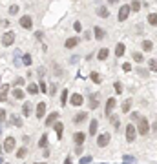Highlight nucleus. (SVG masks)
Here are the masks:
<instances>
[{
  "mask_svg": "<svg viewBox=\"0 0 157 164\" xmlns=\"http://www.w3.org/2000/svg\"><path fill=\"white\" fill-rule=\"evenodd\" d=\"M90 78H91V80L95 82V84H101V82H102V77H101V75H99V73H97V71H91Z\"/></svg>",
  "mask_w": 157,
  "mask_h": 164,
  "instance_id": "nucleus-31",
  "label": "nucleus"
},
{
  "mask_svg": "<svg viewBox=\"0 0 157 164\" xmlns=\"http://www.w3.org/2000/svg\"><path fill=\"white\" fill-rule=\"evenodd\" d=\"M115 106H117V100H115L113 97H110V98L106 100V104H104V113H106L108 117L111 115V111H113V108H115Z\"/></svg>",
  "mask_w": 157,
  "mask_h": 164,
  "instance_id": "nucleus-8",
  "label": "nucleus"
},
{
  "mask_svg": "<svg viewBox=\"0 0 157 164\" xmlns=\"http://www.w3.org/2000/svg\"><path fill=\"white\" fill-rule=\"evenodd\" d=\"M73 29H75V31H78V33L82 31V24H81V20H75V22H73Z\"/></svg>",
  "mask_w": 157,
  "mask_h": 164,
  "instance_id": "nucleus-41",
  "label": "nucleus"
},
{
  "mask_svg": "<svg viewBox=\"0 0 157 164\" xmlns=\"http://www.w3.org/2000/svg\"><path fill=\"white\" fill-rule=\"evenodd\" d=\"M93 35H95L97 40H102V38L106 37V31H104L101 26H95V27H93Z\"/></svg>",
  "mask_w": 157,
  "mask_h": 164,
  "instance_id": "nucleus-14",
  "label": "nucleus"
},
{
  "mask_svg": "<svg viewBox=\"0 0 157 164\" xmlns=\"http://www.w3.org/2000/svg\"><path fill=\"white\" fill-rule=\"evenodd\" d=\"M6 115H7V113H6V109H0V124L6 120Z\"/></svg>",
  "mask_w": 157,
  "mask_h": 164,
  "instance_id": "nucleus-47",
  "label": "nucleus"
},
{
  "mask_svg": "<svg viewBox=\"0 0 157 164\" xmlns=\"http://www.w3.org/2000/svg\"><path fill=\"white\" fill-rule=\"evenodd\" d=\"M44 115H46V102H38L37 108H35V117L44 118Z\"/></svg>",
  "mask_w": 157,
  "mask_h": 164,
  "instance_id": "nucleus-10",
  "label": "nucleus"
},
{
  "mask_svg": "<svg viewBox=\"0 0 157 164\" xmlns=\"http://www.w3.org/2000/svg\"><path fill=\"white\" fill-rule=\"evenodd\" d=\"M57 118H58V113H57V111L50 113V115L46 117V126H48V128H50V126H53V124L57 122Z\"/></svg>",
  "mask_w": 157,
  "mask_h": 164,
  "instance_id": "nucleus-16",
  "label": "nucleus"
},
{
  "mask_svg": "<svg viewBox=\"0 0 157 164\" xmlns=\"http://www.w3.org/2000/svg\"><path fill=\"white\" fill-rule=\"evenodd\" d=\"M7 93H9V84H2L0 86V102H4L7 98Z\"/></svg>",
  "mask_w": 157,
  "mask_h": 164,
  "instance_id": "nucleus-17",
  "label": "nucleus"
},
{
  "mask_svg": "<svg viewBox=\"0 0 157 164\" xmlns=\"http://www.w3.org/2000/svg\"><path fill=\"white\" fill-rule=\"evenodd\" d=\"M11 122H13V124H15L17 128H22V118H18V117L11 115Z\"/></svg>",
  "mask_w": 157,
  "mask_h": 164,
  "instance_id": "nucleus-38",
  "label": "nucleus"
},
{
  "mask_svg": "<svg viewBox=\"0 0 157 164\" xmlns=\"http://www.w3.org/2000/svg\"><path fill=\"white\" fill-rule=\"evenodd\" d=\"M132 58H134V62H137V64H141V62L144 60L143 53H139V51H134V53H132Z\"/></svg>",
  "mask_w": 157,
  "mask_h": 164,
  "instance_id": "nucleus-30",
  "label": "nucleus"
},
{
  "mask_svg": "<svg viewBox=\"0 0 157 164\" xmlns=\"http://www.w3.org/2000/svg\"><path fill=\"white\" fill-rule=\"evenodd\" d=\"M15 33L13 31H6L2 35V46H6V48H9V46H13V42H15Z\"/></svg>",
  "mask_w": 157,
  "mask_h": 164,
  "instance_id": "nucleus-6",
  "label": "nucleus"
},
{
  "mask_svg": "<svg viewBox=\"0 0 157 164\" xmlns=\"http://www.w3.org/2000/svg\"><path fill=\"white\" fill-rule=\"evenodd\" d=\"M130 9H132V13H139L141 2H139V0H132V2H130Z\"/></svg>",
  "mask_w": 157,
  "mask_h": 164,
  "instance_id": "nucleus-28",
  "label": "nucleus"
},
{
  "mask_svg": "<svg viewBox=\"0 0 157 164\" xmlns=\"http://www.w3.org/2000/svg\"><path fill=\"white\" fill-rule=\"evenodd\" d=\"M146 20H148V24L152 27H157V13H148Z\"/></svg>",
  "mask_w": 157,
  "mask_h": 164,
  "instance_id": "nucleus-24",
  "label": "nucleus"
},
{
  "mask_svg": "<svg viewBox=\"0 0 157 164\" xmlns=\"http://www.w3.org/2000/svg\"><path fill=\"white\" fill-rule=\"evenodd\" d=\"M86 118H88V113H86V111H81V113H77V115L73 117V122H75V124H81V122H84Z\"/></svg>",
  "mask_w": 157,
  "mask_h": 164,
  "instance_id": "nucleus-21",
  "label": "nucleus"
},
{
  "mask_svg": "<svg viewBox=\"0 0 157 164\" xmlns=\"http://www.w3.org/2000/svg\"><path fill=\"white\" fill-rule=\"evenodd\" d=\"M22 64H24V66H31V64H33V58H31V55H29V53L22 55Z\"/></svg>",
  "mask_w": 157,
  "mask_h": 164,
  "instance_id": "nucleus-29",
  "label": "nucleus"
},
{
  "mask_svg": "<svg viewBox=\"0 0 157 164\" xmlns=\"http://www.w3.org/2000/svg\"><path fill=\"white\" fill-rule=\"evenodd\" d=\"M130 108H132V98H128V100L122 102V113H128Z\"/></svg>",
  "mask_w": 157,
  "mask_h": 164,
  "instance_id": "nucleus-33",
  "label": "nucleus"
},
{
  "mask_svg": "<svg viewBox=\"0 0 157 164\" xmlns=\"http://www.w3.org/2000/svg\"><path fill=\"white\" fill-rule=\"evenodd\" d=\"M148 68H150V71H157V60L155 58H150L148 60Z\"/></svg>",
  "mask_w": 157,
  "mask_h": 164,
  "instance_id": "nucleus-36",
  "label": "nucleus"
},
{
  "mask_svg": "<svg viewBox=\"0 0 157 164\" xmlns=\"http://www.w3.org/2000/svg\"><path fill=\"white\" fill-rule=\"evenodd\" d=\"M108 4H111V6H115V4H119V0H108Z\"/></svg>",
  "mask_w": 157,
  "mask_h": 164,
  "instance_id": "nucleus-52",
  "label": "nucleus"
},
{
  "mask_svg": "<svg viewBox=\"0 0 157 164\" xmlns=\"http://www.w3.org/2000/svg\"><path fill=\"white\" fill-rule=\"evenodd\" d=\"M108 57H110V49H108V48H101L99 53H97V58H99V60H106Z\"/></svg>",
  "mask_w": 157,
  "mask_h": 164,
  "instance_id": "nucleus-19",
  "label": "nucleus"
},
{
  "mask_svg": "<svg viewBox=\"0 0 157 164\" xmlns=\"http://www.w3.org/2000/svg\"><path fill=\"white\" fill-rule=\"evenodd\" d=\"M68 100H70V93H68V89H62V93H60V106H66Z\"/></svg>",
  "mask_w": 157,
  "mask_h": 164,
  "instance_id": "nucleus-26",
  "label": "nucleus"
},
{
  "mask_svg": "<svg viewBox=\"0 0 157 164\" xmlns=\"http://www.w3.org/2000/svg\"><path fill=\"white\" fill-rule=\"evenodd\" d=\"M44 73H46V69H44V68H38V77H44Z\"/></svg>",
  "mask_w": 157,
  "mask_h": 164,
  "instance_id": "nucleus-50",
  "label": "nucleus"
},
{
  "mask_svg": "<svg viewBox=\"0 0 157 164\" xmlns=\"http://www.w3.org/2000/svg\"><path fill=\"white\" fill-rule=\"evenodd\" d=\"M130 118H132V122H139V118H141V115H139V113H132V115H130Z\"/></svg>",
  "mask_w": 157,
  "mask_h": 164,
  "instance_id": "nucleus-44",
  "label": "nucleus"
},
{
  "mask_svg": "<svg viewBox=\"0 0 157 164\" xmlns=\"http://www.w3.org/2000/svg\"><path fill=\"white\" fill-rule=\"evenodd\" d=\"M148 131H150V122H148V118H146V117H141L139 122H137V133H139V135H148Z\"/></svg>",
  "mask_w": 157,
  "mask_h": 164,
  "instance_id": "nucleus-1",
  "label": "nucleus"
},
{
  "mask_svg": "<svg viewBox=\"0 0 157 164\" xmlns=\"http://www.w3.org/2000/svg\"><path fill=\"white\" fill-rule=\"evenodd\" d=\"M26 155H28V150H26V148H18V150H17V159H24Z\"/></svg>",
  "mask_w": 157,
  "mask_h": 164,
  "instance_id": "nucleus-35",
  "label": "nucleus"
},
{
  "mask_svg": "<svg viewBox=\"0 0 157 164\" xmlns=\"http://www.w3.org/2000/svg\"><path fill=\"white\" fill-rule=\"evenodd\" d=\"M37 164H46V162H37Z\"/></svg>",
  "mask_w": 157,
  "mask_h": 164,
  "instance_id": "nucleus-53",
  "label": "nucleus"
},
{
  "mask_svg": "<svg viewBox=\"0 0 157 164\" xmlns=\"http://www.w3.org/2000/svg\"><path fill=\"white\" fill-rule=\"evenodd\" d=\"M97 17L108 18V17H110V11H108V7H106V6H99V7H97Z\"/></svg>",
  "mask_w": 157,
  "mask_h": 164,
  "instance_id": "nucleus-18",
  "label": "nucleus"
},
{
  "mask_svg": "<svg viewBox=\"0 0 157 164\" xmlns=\"http://www.w3.org/2000/svg\"><path fill=\"white\" fill-rule=\"evenodd\" d=\"M53 130H55V133H57L58 139H62V130H64V124H62V122H55V124H53Z\"/></svg>",
  "mask_w": 157,
  "mask_h": 164,
  "instance_id": "nucleus-25",
  "label": "nucleus"
},
{
  "mask_svg": "<svg viewBox=\"0 0 157 164\" xmlns=\"http://www.w3.org/2000/svg\"><path fill=\"white\" fill-rule=\"evenodd\" d=\"M126 51V46L122 42H117V46H115V57H122Z\"/></svg>",
  "mask_w": 157,
  "mask_h": 164,
  "instance_id": "nucleus-23",
  "label": "nucleus"
},
{
  "mask_svg": "<svg viewBox=\"0 0 157 164\" xmlns=\"http://www.w3.org/2000/svg\"><path fill=\"white\" fill-rule=\"evenodd\" d=\"M110 120H111V124H113L115 128H119V126H121V124H119V118H117V115H113V113L110 115Z\"/></svg>",
  "mask_w": 157,
  "mask_h": 164,
  "instance_id": "nucleus-40",
  "label": "nucleus"
},
{
  "mask_svg": "<svg viewBox=\"0 0 157 164\" xmlns=\"http://www.w3.org/2000/svg\"><path fill=\"white\" fill-rule=\"evenodd\" d=\"M122 69H124V71H132V64L130 62H124V64H122Z\"/></svg>",
  "mask_w": 157,
  "mask_h": 164,
  "instance_id": "nucleus-48",
  "label": "nucleus"
},
{
  "mask_svg": "<svg viewBox=\"0 0 157 164\" xmlns=\"http://www.w3.org/2000/svg\"><path fill=\"white\" fill-rule=\"evenodd\" d=\"M90 108H91V109H97V108H99V95H91V97H90Z\"/></svg>",
  "mask_w": 157,
  "mask_h": 164,
  "instance_id": "nucleus-27",
  "label": "nucleus"
},
{
  "mask_svg": "<svg viewBox=\"0 0 157 164\" xmlns=\"http://www.w3.org/2000/svg\"><path fill=\"white\" fill-rule=\"evenodd\" d=\"M82 102H84V97H82L81 93H73V95L70 97V104H71V106H75V108L82 106Z\"/></svg>",
  "mask_w": 157,
  "mask_h": 164,
  "instance_id": "nucleus-9",
  "label": "nucleus"
},
{
  "mask_svg": "<svg viewBox=\"0 0 157 164\" xmlns=\"http://www.w3.org/2000/svg\"><path fill=\"white\" fill-rule=\"evenodd\" d=\"M18 11H20V6H17V4L9 6V15H18Z\"/></svg>",
  "mask_w": 157,
  "mask_h": 164,
  "instance_id": "nucleus-37",
  "label": "nucleus"
},
{
  "mask_svg": "<svg viewBox=\"0 0 157 164\" xmlns=\"http://www.w3.org/2000/svg\"><path fill=\"white\" fill-rule=\"evenodd\" d=\"M18 26L22 29H33V17L31 15H22L20 20H18Z\"/></svg>",
  "mask_w": 157,
  "mask_h": 164,
  "instance_id": "nucleus-3",
  "label": "nucleus"
},
{
  "mask_svg": "<svg viewBox=\"0 0 157 164\" xmlns=\"http://www.w3.org/2000/svg\"><path fill=\"white\" fill-rule=\"evenodd\" d=\"M135 137H137V128H135L134 122H130L128 126H126V141H128V142H134Z\"/></svg>",
  "mask_w": 157,
  "mask_h": 164,
  "instance_id": "nucleus-4",
  "label": "nucleus"
},
{
  "mask_svg": "<svg viewBox=\"0 0 157 164\" xmlns=\"http://www.w3.org/2000/svg\"><path fill=\"white\" fill-rule=\"evenodd\" d=\"M78 42H81V38H78V37H70V38L64 42V48H66V49H73V48L78 46Z\"/></svg>",
  "mask_w": 157,
  "mask_h": 164,
  "instance_id": "nucleus-11",
  "label": "nucleus"
},
{
  "mask_svg": "<svg viewBox=\"0 0 157 164\" xmlns=\"http://www.w3.org/2000/svg\"><path fill=\"white\" fill-rule=\"evenodd\" d=\"M48 93H50V95H55L57 93V84H51V88L48 89Z\"/></svg>",
  "mask_w": 157,
  "mask_h": 164,
  "instance_id": "nucleus-46",
  "label": "nucleus"
},
{
  "mask_svg": "<svg viewBox=\"0 0 157 164\" xmlns=\"http://www.w3.org/2000/svg\"><path fill=\"white\" fill-rule=\"evenodd\" d=\"M31 109H33L31 102H29V100H26V102L22 104V115H24V117H31Z\"/></svg>",
  "mask_w": 157,
  "mask_h": 164,
  "instance_id": "nucleus-15",
  "label": "nucleus"
},
{
  "mask_svg": "<svg viewBox=\"0 0 157 164\" xmlns=\"http://www.w3.org/2000/svg\"><path fill=\"white\" fill-rule=\"evenodd\" d=\"M73 141H75V144H77V146H82V144H84V141H86V133H82V131H77L75 135H73Z\"/></svg>",
  "mask_w": 157,
  "mask_h": 164,
  "instance_id": "nucleus-12",
  "label": "nucleus"
},
{
  "mask_svg": "<svg viewBox=\"0 0 157 164\" xmlns=\"http://www.w3.org/2000/svg\"><path fill=\"white\" fill-rule=\"evenodd\" d=\"M97 130H99V120H97V118H93V120L90 122V130H88V133L93 137V135L97 133Z\"/></svg>",
  "mask_w": 157,
  "mask_h": 164,
  "instance_id": "nucleus-20",
  "label": "nucleus"
},
{
  "mask_svg": "<svg viewBox=\"0 0 157 164\" xmlns=\"http://www.w3.org/2000/svg\"><path fill=\"white\" fill-rule=\"evenodd\" d=\"M143 49L144 51H152V49H154V42L152 40H143Z\"/></svg>",
  "mask_w": 157,
  "mask_h": 164,
  "instance_id": "nucleus-32",
  "label": "nucleus"
},
{
  "mask_svg": "<svg viewBox=\"0 0 157 164\" xmlns=\"http://www.w3.org/2000/svg\"><path fill=\"white\" fill-rule=\"evenodd\" d=\"M78 162H81V164H88V162H91V157H90V155H86V157H82Z\"/></svg>",
  "mask_w": 157,
  "mask_h": 164,
  "instance_id": "nucleus-45",
  "label": "nucleus"
},
{
  "mask_svg": "<svg viewBox=\"0 0 157 164\" xmlns=\"http://www.w3.org/2000/svg\"><path fill=\"white\" fill-rule=\"evenodd\" d=\"M0 24H2L4 27H9V20H2V22H0Z\"/></svg>",
  "mask_w": 157,
  "mask_h": 164,
  "instance_id": "nucleus-51",
  "label": "nucleus"
},
{
  "mask_svg": "<svg viewBox=\"0 0 157 164\" xmlns=\"http://www.w3.org/2000/svg\"><path fill=\"white\" fill-rule=\"evenodd\" d=\"M26 91L29 93V95H37L40 89H38V84H37V82H31V84H28V89H26Z\"/></svg>",
  "mask_w": 157,
  "mask_h": 164,
  "instance_id": "nucleus-22",
  "label": "nucleus"
},
{
  "mask_svg": "<svg viewBox=\"0 0 157 164\" xmlns=\"http://www.w3.org/2000/svg\"><path fill=\"white\" fill-rule=\"evenodd\" d=\"M130 13H132L130 4H122V6L119 7V15H117V20H119V22H126V20H128V17H130Z\"/></svg>",
  "mask_w": 157,
  "mask_h": 164,
  "instance_id": "nucleus-2",
  "label": "nucleus"
},
{
  "mask_svg": "<svg viewBox=\"0 0 157 164\" xmlns=\"http://www.w3.org/2000/svg\"><path fill=\"white\" fill-rule=\"evenodd\" d=\"M137 71H139V75H141V77H144V78L148 77V73H146V69H143V68H139Z\"/></svg>",
  "mask_w": 157,
  "mask_h": 164,
  "instance_id": "nucleus-49",
  "label": "nucleus"
},
{
  "mask_svg": "<svg viewBox=\"0 0 157 164\" xmlns=\"http://www.w3.org/2000/svg\"><path fill=\"white\" fill-rule=\"evenodd\" d=\"M110 141H111V135L108 131L106 133H101V135L97 137V146H99V148H106L108 144H110Z\"/></svg>",
  "mask_w": 157,
  "mask_h": 164,
  "instance_id": "nucleus-5",
  "label": "nucleus"
},
{
  "mask_svg": "<svg viewBox=\"0 0 157 164\" xmlns=\"http://www.w3.org/2000/svg\"><path fill=\"white\" fill-rule=\"evenodd\" d=\"M0 80H2V78H0ZM0 86H2V84H0Z\"/></svg>",
  "mask_w": 157,
  "mask_h": 164,
  "instance_id": "nucleus-54",
  "label": "nucleus"
},
{
  "mask_svg": "<svg viewBox=\"0 0 157 164\" xmlns=\"http://www.w3.org/2000/svg\"><path fill=\"white\" fill-rule=\"evenodd\" d=\"M113 86H115V93H117V95H121L122 89H124V88H122V84H121V82H115Z\"/></svg>",
  "mask_w": 157,
  "mask_h": 164,
  "instance_id": "nucleus-42",
  "label": "nucleus"
},
{
  "mask_svg": "<svg viewBox=\"0 0 157 164\" xmlns=\"http://www.w3.org/2000/svg\"><path fill=\"white\" fill-rule=\"evenodd\" d=\"M38 146H40V148H44V150L48 148V135H46V133H44V135L40 137V141H38Z\"/></svg>",
  "mask_w": 157,
  "mask_h": 164,
  "instance_id": "nucleus-34",
  "label": "nucleus"
},
{
  "mask_svg": "<svg viewBox=\"0 0 157 164\" xmlns=\"http://www.w3.org/2000/svg\"><path fill=\"white\" fill-rule=\"evenodd\" d=\"M11 95H13V98H15V100H24L26 93H24V89H22V88H15Z\"/></svg>",
  "mask_w": 157,
  "mask_h": 164,
  "instance_id": "nucleus-13",
  "label": "nucleus"
},
{
  "mask_svg": "<svg viewBox=\"0 0 157 164\" xmlns=\"http://www.w3.org/2000/svg\"><path fill=\"white\" fill-rule=\"evenodd\" d=\"M24 84H26V80H24L22 77H17V78H15V82H13V86L20 88V86H24Z\"/></svg>",
  "mask_w": 157,
  "mask_h": 164,
  "instance_id": "nucleus-39",
  "label": "nucleus"
},
{
  "mask_svg": "<svg viewBox=\"0 0 157 164\" xmlns=\"http://www.w3.org/2000/svg\"><path fill=\"white\" fill-rule=\"evenodd\" d=\"M38 89H40L42 93H48V88H46V82H44V80L38 82Z\"/></svg>",
  "mask_w": 157,
  "mask_h": 164,
  "instance_id": "nucleus-43",
  "label": "nucleus"
},
{
  "mask_svg": "<svg viewBox=\"0 0 157 164\" xmlns=\"http://www.w3.org/2000/svg\"><path fill=\"white\" fill-rule=\"evenodd\" d=\"M15 144H17V141H15V137H6V141H4V146L2 150L6 153H11L15 150Z\"/></svg>",
  "mask_w": 157,
  "mask_h": 164,
  "instance_id": "nucleus-7",
  "label": "nucleus"
}]
</instances>
